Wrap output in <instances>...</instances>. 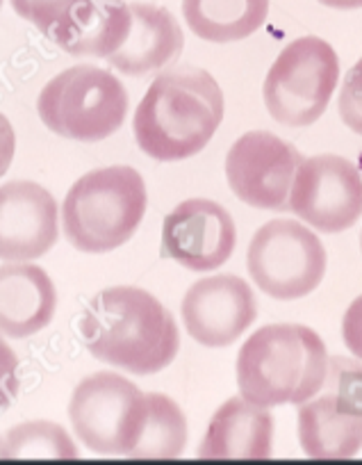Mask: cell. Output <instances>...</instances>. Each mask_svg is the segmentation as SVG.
<instances>
[{
  "instance_id": "6da1fadb",
  "label": "cell",
  "mask_w": 362,
  "mask_h": 465,
  "mask_svg": "<svg viewBox=\"0 0 362 465\" xmlns=\"http://www.w3.org/2000/svg\"><path fill=\"white\" fill-rule=\"evenodd\" d=\"M80 338L93 359L140 377L162 372L181 349L171 312L132 285L101 290L80 317Z\"/></svg>"
},
{
  "instance_id": "7a4b0ae2",
  "label": "cell",
  "mask_w": 362,
  "mask_h": 465,
  "mask_svg": "<svg viewBox=\"0 0 362 465\" xmlns=\"http://www.w3.org/2000/svg\"><path fill=\"white\" fill-rule=\"evenodd\" d=\"M223 122V94L203 69L158 75L137 105L132 131L149 158L176 163L201 153Z\"/></svg>"
},
{
  "instance_id": "3957f363",
  "label": "cell",
  "mask_w": 362,
  "mask_h": 465,
  "mask_svg": "<svg viewBox=\"0 0 362 465\" xmlns=\"http://www.w3.org/2000/svg\"><path fill=\"white\" fill-rule=\"evenodd\" d=\"M328 374V351L317 331L303 324L258 329L237 356V386L258 406L303 404Z\"/></svg>"
},
{
  "instance_id": "277c9868",
  "label": "cell",
  "mask_w": 362,
  "mask_h": 465,
  "mask_svg": "<svg viewBox=\"0 0 362 465\" xmlns=\"http://www.w3.org/2000/svg\"><path fill=\"white\" fill-rule=\"evenodd\" d=\"M144 178L132 167H103L84 173L62 205V226L73 249L107 253L131 242L146 214Z\"/></svg>"
},
{
  "instance_id": "5b68a950",
  "label": "cell",
  "mask_w": 362,
  "mask_h": 465,
  "mask_svg": "<svg viewBox=\"0 0 362 465\" xmlns=\"http://www.w3.org/2000/svg\"><path fill=\"white\" fill-rule=\"evenodd\" d=\"M37 112L44 126L64 140L101 142L126 122L128 92L110 71L75 64L48 80Z\"/></svg>"
},
{
  "instance_id": "8992f818",
  "label": "cell",
  "mask_w": 362,
  "mask_h": 465,
  "mask_svg": "<svg viewBox=\"0 0 362 465\" xmlns=\"http://www.w3.org/2000/svg\"><path fill=\"white\" fill-rule=\"evenodd\" d=\"M146 395L114 372H96L75 386L69 401V420L87 450L101 456H128L144 431Z\"/></svg>"
},
{
  "instance_id": "52a82bcc",
  "label": "cell",
  "mask_w": 362,
  "mask_h": 465,
  "mask_svg": "<svg viewBox=\"0 0 362 465\" xmlns=\"http://www.w3.org/2000/svg\"><path fill=\"white\" fill-rule=\"evenodd\" d=\"M339 80L335 48L321 37H301L280 51L262 84L269 114L283 126L319 122Z\"/></svg>"
},
{
  "instance_id": "ba28073f",
  "label": "cell",
  "mask_w": 362,
  "mask_h": 465,
  "mask_svg": "<svg viewBox=\"0 0 362 465\" xmlns=\"http://www.w3.org/2000/svg\"><path fill=\"white\" fill-rule=\"evenodd\" d=\"M298 442L310 459H351L362 450V365L328 359L317 395L298 404Z\"/></svg>"
},
{
  "instance_id": "9c48e42d",
  "label": "cell",
  "mask_w": 362,
  "mask_h": 465,
  "mask_svg": "<svg viewBox=\"0 0 362 465\" xmlns=\"http://www.w3.org/2000/svg\"><path fill=\"white\" fill-rule=\"evenodd\" d=\"M247 267L267 297L294 302L315 292L324 281L326 249L303 223L274 219L253 235Z\"/></svg>"
},
{
  "instance_id": "30bf717a",
  "label": "cell",
  "mask_w": 362,
  "mask_h": 465,
  "mask_svg": "<svg viewBox=\"0 0 362 465\" xmlns=\"http://www.w3.org/2000/svg\"><path fill=\"white\" fill-rule=\"evenodd\" d=\"M289 210L321 232H342L362 217V176L342 155L303 160L289 192Z\"/></svg>"
},
{
  "instance_id": "8fae6325",
  "label": "cell",
  "mask_w": 362,
  "mask_h": 465,
  "mask_svg": "<svg viewBox=\"0 0 362 465\" xmlns=\"http://www.w3.org/2000/svg\"><path fill=\"white\" fill-rule=\"evenodd\" d=\"M303 158L265 131L241 135L226 155V178L240 201L260 210H289V192Z\"/></svg>"
},
{
  "instance_id": "7c38bea8",
  "label": "cell",
  "mask_w": 362,
  "mask_h": 465,
  "mask_svg": "<svg viewBox=\"0 0 362 465\" xmlns=\"http://www.w3.org/2000/svg\"><path fill=\"white\" fill-rule=\"evenodd\" d=\"M235 244V222L217 201L187 199L164 217L162 253L191 272L219 270Z\"/></svg>"
},
{
  "instance_id": "4fadbf2b",
  "label": "cell",
  "mask_w": 362,
  "mask_h": 465,
  "mask_svg": "<svg viewBox=\"0 0 362 465\" xmlns=\"http://www.w3.org/2000/svg\"><path fill=\"white\" fill-rule=\"evenodd\" d=\"M182 322L203 347L221 349L241 338L256 322L258 303L251 285L235 274H217L191 285L182 299Z\"/></svg>"
},
{
  "instance_id": "5bb4252c",
  "label": "cell",
  "mask_w": 362,
  "mask_h": 465,
  "mask_svg": "<svg viewBox=\"0 0 362 465\" xmlns=\"http://www.w3.org/2000/svg\"><path fill=\"white\" fill-rule=\"evenodd\" d=\"M57 238V201L46 187L33 181L0 185V261H37L55 247Z\"/></svg>"
},
{
  "instance_id": "9a60e30c",
  "label": "cell",
  "mask_w": 362,
  "mask_h": 465,
  "mask_svg": "<svg viewBox=\"0 0 362 465\" xmlns=\"http://www.w3.org/2000/svg\"><path fill=\"white\" fill-rule=\"evenodd\" d=\"M55 308L57 290L46 270L33 262L0 267V333L30 338L51 324Z\"/></svg>"
},
{
  "instance_id": "2e32d148",
  "label": "cell",
  "mask_w": 362,
  "mask_h": 465,
  "mask_svg": "<svg viewBox=\"0 0 362 465\" xmlns=\"http://www.w3.org/2000/svg\"><path fill=\"white\" fill-rule=\"evenodd\" d=\"M274 418L269 409L232 397L217 409L199 445V459H269Z\"/></svg>"
},
{
  "instance_id": "e0dca14e",
  "label": "cell",
  "mask_w": 362,
  "mask_h": 465,
  "mask_svg": "<svg viewBox=\"0 0 362 465\" xmlns=\"http://www.w3.org/2000/svg\"><path fill=\"white\" fill-rule=\"evenodd\" d=\"M132 25L123 46L107 57V64L119 74L140 75L158 71L178 60L185 46L181 24L164 7L151 3H132Z\"/></svg>"
},
{
  "instance_id": "ac0fdd59",
  "label": "cell",
  "mask_w": 362,
  "mask_h": 465,
  "mask_svg": "<svg viewBox=\"0 0 362 465\" xmlns=\"http://www.w3.org/2000/svg\"><path fill=\"white\" fill-rule=\"evenodd\" d=\"M132 25L131 5L121 0H87L53 42L75 57L114 55Z\"/></svg>"
},
{
  "instance_id": "d6986e66",
  "label": "cell",
  "mask_w": 362,
  "mask_h": 465,
  "mask_svg": "<svg viewBox=\"0 0 362 465\" xmlns=\"http://www.w3.org/2000/svg\"><path fill=\"white\" fill-rule=\"evenodd\" d=\"M269 0H182V16L199 39L232 44L265 25Z\"/></svg>"
},
{
  "instance_id": "ffe728a7",
  "label": "cell",
  "mask_w": 362,
  "mask_h": 465,
  "mask_svg": "<svg viewBox=\"0 0 362 465\" xmlns=\"http://www.w3.org/2000/svg\"><path fill=\"white\" fill-rule=\"evenodd\" d=\"M149 415L131 459H178L187 445V420L181 406L167 395L149 392Z\"/></svg>"
},
{
  "instance_id": "44dd1931",
  "label": "cell",
  "mask_w": 362,
  "mask_h": 465,
  "mask_svg": "<svg viewBox=\"0 0 362 465\" xmlns=\"http://www.w3.org/2000/svg\"><path fill=\"white\" fill-rule=\"evenodd\" d=\"M0 459H78V447L57 422H21L0 440Z\"/></svg>"
},
{
  "instance_id": "7402d4cb",
  "label": "cell",
  "mask_w": 362,
  "mask_h": 465,
  "mask_svg": "<svg viewBox=\"0 0 362 465\" xmlns=\"http://www.w3.org/2000/svg\"><path fill=\"white\" fill-rule=\"evenodd\" d=\"M84 3L87 0H12V7L39 33L55 39Z\"/></svg>"
},
{
  "instance_id": "603a6c76",
  "label": "cell",
  "mask_w": 362,
  "mask_h": 465,
  "mask_svg": "<svg viewBox=\"0 0 362 465\" xmlns=\"http://www.w3.org/2000/svg\"><path fill=\"white\" fill-rule=\"evenodd\" d=\"M338 107L342 122L356 135H362V57L344 75Z\"/></svg>"
},
{
  "instance_id": "cb8c5ba5",
  "label": "cell",
  "mask_w": 362,
  "mask_h": 465,
  "mask_svg": "<svg viewBox=\"0 0 362 465\" xmlns=\"http://www.w3.org/2000/svg\"><path fill=\"white\" fill-rule=\"evenodd\" d=\"M19 386V359L5 342V335L0 333V411H5L16 400Z\"/></svg>"
},
{
  "instance_id": "d4e9b609",
  "label": "cell",
  "mask_w": 362,
  "mask_h": 465,
  "mask_svg": "<svg viewBox=\"0 0 362 465\" xmlns=\"http://www.w3.org/2000/svg\"><path fill=\"white\" fill-rule=\"evenodd\" d=\"M342 338L347 349L362 361V294L353 299L342 320Z\"/></svg>"
},
{
  "instance_id": "484cf974",
  "label": "cell",
  "mask_w": 362,
  "mask_h": 465,
  "mask_svg": "<svg viewBox=\"0 0 362 465\" xmlns=\"http://www.w3.org/2000/svg\"><path fill=\"white\" fill-rule=\"evenodd\" d=\"M15 151H16L15 128H12L10 119L0 112V178L5 176L7 169H10L12 160H15Z\"/></svg>"
},
{
  "instance_id": "4316f807",
  "label": "cell",
  "mask_w": 362,
  "mask_h": 465,
  "mask_svg": "<svg viewBox=\"0 0 362 465\" xmlns=\"http://www.w3.org/2000/svg\"><path fill=\"white\" fill-rule=\"evenodd\" d=\"M330 10H360L362 0H317Z\"/></svg>"
},
{
  "instance_id": "83f0119b",
  "label": "cell",
  "mask_w": 362,
  "mask_h": 465,
  "mask_svg": "<svg viewBox=\"0 0 362 465\" xmlns=\"http://www.w3.org/2000/svg\"><path fill=\"white\" fill-rule=\"evenodd\" d=\"M360 249H362V232H360Z\"/></svg>"
},
{
  "instance_id": "f1b7e54d",
  "label": "cell",
  "mask_w": 362,
  "mask_h": 465,
  "mask_svg": "<svg viewBox=\"0 0 362 465\" xmlns=\"http://www.w3.org/2000/svg\"><path fill=\"white\" fill-rule=\"evenodd\" d=\"M0 7H3V0H0Z\"/></svg>"
}]
</instances>
